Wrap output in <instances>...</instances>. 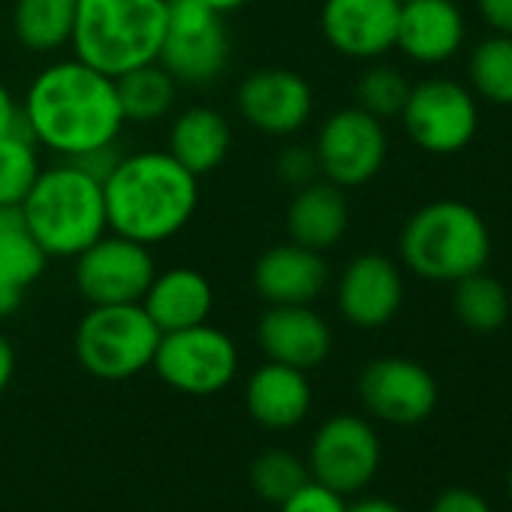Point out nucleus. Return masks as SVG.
I'll return each mask as SVG.
<instances>
[{
	"instance_id": "nucleus-1",
	"label": "nucleus",
	"mask_w": 512,
	"mask_h": 512,
	"mask_svg": "<svg viewBox=\"0 0 512 512\" xmlns=\"http://www.w3.org/2000/svg\"><path fill=\"white\" fill-rule=\"evenodd\" d=\"M22 118L37 145L67 160L115 145L124 127L115 79L79 58L58 61L31 82Z\"/></svg>"
},
{
	"instance_id": "nucleus-2",
	"label": "nucleus",
	"mask_w": 512,
	"mask_h": 512,
	"mask_svg": "<svg viewBox=\"0 0 512 512\" xmlns=\"http://www.w3.org/2000/svg\"><path fill=\"white\" fill-rule=\"evenodd\" d=\"M106 220L115 235L157 244L187 226L199 202V178L169 151L121 157L103 181Z\"/></svg>"
},
{
	"instance_id": "nucleus-3",
	"label": "nucleus",
	"mask_w": 512,
	"mask_h": 512,
	"mask_svg": "<svg viewBox=\"0 0 512 512\" xmlns=\"http://www.w3.org/2000/svg\"><path fill=\"white\" fill-rule=\"evenodd\" d=\"M404 266L434 284H455L485 272L491 260V232L482 214L461 199L422 205L401 232Z\"/></svg>"
},
{
	"instance_id": "nucleus-4",
	"label": "nucleus",
	"mask_w": 512,
	"mask_h": 512,
	"mask_svg": "<svg viewBox=\"0 0 512 512\" xmlns=\"http://www.w3.org/2000/svg\"><path fill=\"white\" fill-rule=\"evenodd\" d=\"M166 31V0H76V58L109 79L154 64Z\"/></svg>"
},
{
	"instance_id": "nucleus-5",
	"label": "nucleus",
	"mask_w": 512,
	"mask_h": 512,
	"mask_svg": "<svg viewBox=\"0 0 512 512\" xmlns=\"http://www.w3.org/2000/svg\"><path fill=\"white\" fill-rule=\"evenodd\" d=\"M19 208L46 256H79L109 229L103 181L76 163L40 169Z\"/></svg>"
},
{
	"instance_id": "nucleus-6",
	"label": "nucleus",
	"mask_w": 512,
	"mask_h": 512,
	"mask_svg": "<svg viewBox=\"0 0 512 512\" xmlns=\"http://www.w3.org/2000/svg\"><path fill=\"white\" fill-rule=\"evenodd\" d=\"M160 335L142 302L94 305L76 329V356L100 380H127L154 362Z\"/></svg>"
},
{
	"instance_id": "nucleus-7",
	"label": "nucleus",
	"mask_w": 512,
	"mask_h": 512,
	"mask_svg": "<svg viewBox=\"0 0 512 512\" xmlns=\"http://www.w3.org/2000/svg\"><path fill=\"white\" fill-rule=\"evenodd\" d=\"M229 58L223 16L202 0H166V31L157 64L184 85L217 79Z\"/></svg>"
},
{
	"instance_id": "nucleus-8",
	"label": "nucleus",
	"mask_w": 512,
	"mask_h": 512,
	"mask_svg": "<svg viewBox=\"0 0 512 512\" xmlns=\"http://www.w3.org/2000/svg\"><path fill=\"white\" fill-rule=\"evenodd\" d=\"M151 365L166 386L184 395H214L232 383L238 371V350L226 332L199 323L163 332Z\"/></svg>"
},
{
	"instance_id": "nucleus-9",
	"label": "nucleus",
	"mask_w": 512,
	"mask_h": 512,
	"mask_svg": "<svg viewBox=\"0 0 512 512\" xmlns=\"http://www.w3.org/2000/svg\"><path fill=\"white\" fill-rule=\"evenodd\" d=\"M401 118L416 148L437 157L464 151L479 127V109L473 94L449 79H425L413 85Z\"/></svg>"
},
{
	"instance_id": "nucleus-10",
	"label": "nucleus",
	"mask_w": 512,
	"mask_h": 512,
	"mask_svg": "<svg viewBox=\"0 0 512 512\" xmlns=\"http://www.w3.org/2000/svg\"><path fill=\"white\" fill-rule=\"evenodd\" d=\"M380 437L362 416L341 413L326 419L311 443L308 473L338 494L362 491L380 470Z\"/></svg>"
},
{
	"instance_id": "nucleus-11",
	"label": "nucleus",
	"mask_w": 512,
	"mask_h": 512,
	"mask_svg": "<svg viewBox=\"0 0 512 512\" xmlns=\"http://www.w3.org/2000/svg\"><path fill=\"white\" fill-rule=\"evenodd\" d=\"M154 275V256L148 244L124 235L97 238L79 253L76 263V287L91 305L142 302Z\"/></svg>"
},
{
	"instance_id": "nucleus-12",
	"label": "nucleus",
	"mask_w": 512,
	"mask_h": 512,
	"mask_svg": "<svg viewBox=\"0 0 512 512\" xmlns=\"http://www.w3.org/2000/svg\"><path fill=\"white\" fill-rule=\"evenodd\" d=\"M317 163L326 181L344 187L368 184L386 163V130L362 106L335 112L317 136Z\"/></svg>"
},
{
	"instance_id": "nucleus-13",
	"label": "nucleus",
	"mask_w": 512,
	"mask_h": 512,
	"mask_svg": "<svg viewBox=\"0 0 512 512\" xmlns=\"http://www.w3.org/2000/svg\"><path fill=\"white\" fill-rule=\"evenodd\" d=\"M359 395L365 407L389 425H419L437 407V383L431 371L401 356L371 362L362 371Z\"/></svg>"
},
{
	"instance_id": "nucleus-14",
	"label": "nucleus",
	"mask_w": 512,
	"mask_h": 512,
	"mask_svg": "<svg viewBox=\"0 0 512 512\" xmlns=\"http://www.w3.org/2000/svg\"><path fill=\"white\" fill-rule=\"evenodd\" d=\"M238 109L260 133L290 136L308 124L314 112V91L293 70H256L238 88Z\"/></svg>"
},
{
	"instance_id": "nucleus-15",
	"label": "nucleus",
	"mask_w": 512,
	"mask_h": 512,
	"mask_svg": "<svg viewBox=\"0 0 512 512\" xmlns=\"http://www.w3.org/2000/svg\"><path fill=\"white\" fill-rule=\"evenodd\" d=\"M398 16V0H326L320 25L335 52L371 61L395 49Z\"/></svg>"
},
{
	"instance_id": "nucleus-16",
	"label": "nucleus",
	"mask_w": 512,
	"mask_h": 512,
	"mask_svg": "<svg viewBox=\"0 0 512 512\" xmlns=\"http://www.w3.org/2000/svg\"><path fill=\"white\" fill-rule=\"evenodd\" d=\"M404 302V281L389 256L362 253L338 281V311L359 329L386 326Z\"/></svg>"
},
{
	"instance_id": "nucleus-17",
	"label": "nucleus",
	"mask_w": 512,
	"mask_h": 512,
	"mask_svg": "<svg viewBox=\"0 0 512 512\" xmlns=\"http://www.w3.org/2000/svg\"><path fill=\"white\" fill-rule=\"evenodd\" d=\"M269 362H281L299 371L317 368L332 350V332L326 320L308 305H272L256 326Z\"/></svg>"
},
{
	"instance_id": "nucleus-18",
	"label": "nucleus",
	"mask_w": 512,
	"mask_h": 512,
	"mask_svg": "<svg viewBox=\"0 0 512 512\" xmlns=\"http://www.w3.org/2000/svg\"><path fill=\"white\" fill-rule=\"evenodd\" d=\"M323 253L296 241L269 247L253 269V287L269 305H311L326 287Z\"/></svg>"
},
{
	"instance_id": "nucleus-19",
	"label": "nucleus",
	"mask_w": 512,
	"mask_h": 512,
	"mask_svg": "<svg viewBox=\"0 0 512 512\" xmlns=\"http://www.w3.org/2000/svg\"><path fill=\"white\" fill-rule=\"evenodd\" d=\"M395 46L416 64H443L464 46V13L455 0L401 4Z\"/></svg>"
},
{
	"instance_id": "nucleus-20",
	"label": "nucleus",
	"mask_w": 512,
	"mask_h": 512,
	"mask_svg": "<svg viewBox=\"0 0 512 512\" xmlns=\"http://www.w3.org/2000/svg\"><path fill=\"white\" fill-rule=\"evenodd\" d=\"M247 413L269 431H287L299 425L311 410V383L305 371L269 362L247 380Z\"/></svg>"
},
{
	"instance_id": "nucleus-21",
	"label": "nucleus",
	"mask_w": 512,
	"mask_h": 512,
	"mask_svg": "<svg viewBox=\"0 0 512 512\" xmlns=\"http://www.w3.org/2000/svg\"><path fill=\"white\" fill-rule=\"evenodd\" d=\"M211 305H214L211 284L196 269H184V266L154 275L148 293L142 296V308L160 332H178L205 323Z\"/></svg>"
},
{
	"instance_id": "nucleus-22",
	"label": "nucleus",
	"mask_w": 512,
	"mask_h": 512,
	"mask_svg": "<svg viewBox=\"0 0 512 512\" xmlns=\"http://www.w3.org/2000/svg\"><path fill=\"white\" fill-rule=\"evenodd\" d=\"M347 223H350L347 199L341 187L332 181H311L299 187L287 211L290 238L317 253L332 250L344 238Z\"/></svg>"
},
{
	"instance_id": "nucleus-23",
	"label": "nucleus",
	"mask_w": 512,
	"mask_h": 512,
	"mask_svg": "<svg viewBox=\"0 0 512 512\" xmlns=\"http://www.w3.org/2000/svg\"><path fill=\"white\" fill-rule=\"evenodd\" d=\"M229 142L232 133L226 118L208 106H193L181 112L169 130V154L196 178L223 163Z\"/></svg>"
},
{
	"instance_id": "nucleus-24",
	"label": "nucleus",
	"mask_w": 512,
	"mask_h": 512,
	"mask_svg": "<svg viewBox=\"0 0 512 512\" xmlns=\"http://www.w3.org/2000/svg\"><path fill=\"white\" fill-rule=\"evenodd\" d=\"M46 250L28 232L19 205H0V293L22 299L25 290L43 275Z\"/></svg>"
},
{
	"instance_id": "nucleus-25",
	"label": "nucleus",
	"mask_w": 512,
	"mask_h": 512,
	"mask_svg": "<svg viewBox=\"0 0 512 512\" xmlns=\"http://www.w3.org/2000/svg\"><path fill=\"white\" fill-rule=\"evenodd\" d=\"M76 25V0H16L13 28L25 49L55 52L70 43Z\"/></svg>"
},
{
	"instance_id": "nucleus-26",
	"label": "nucleus",
	"mask_w": 512,
	"mask_h": 512,
	"mask_svg": "<svg viewBox=\"0 0 512 512\" xmlns=\"http://www.w3.org/2000/svg\"><path fill=\"white\" fill-rule=\"evenodd\" d=\"M452 308L464 329L476 335H491L503 329L509 320V293L497 278L476 272V275L455 281Z\"/></svg>"
},
{
	"instance_id": "nucleus-27",
	"label": "nucleus",
	"mask_w": 512,
	"mask_h": 512,
	"mask_svg": "<svg viewBox=\"0 0 512 512\" xmlns=\"http://www.w3.org/2000/svg\"><path fill=\"white\" fill-rule=\"evenodd\" d=\"M175 79L154 61L145 67H136L115 79L118 103L124 112V121H157L163 118L175 103Z\"/></svg>"
},
{
	"instance_id": "nucleus-28",
	"label": "nucleus",
	"mask_w": 512,
	"mask_h": 512,
	"mask_svg": "<svg viewBox=\"0 0 512 512\" xmlns=\"http://www.w3.org/2000/svg\"><path fill=\"white\" fill-rule=\"evenodd\" d=\"M37 175V142L22 118L16 130L0 136V205H22Z\"/></svg>"
},
{
	"instance_id": "nucleus-29",
	"label": "nucleus",
	"mask_w": 512,
	"mask_h": 512,
	"mask_svg": "<svg viewBox=\"0 0 512 512\" xmlns=\"http://www.w3.org/2000/svg\"><path fill=\"white\" fill-rule=\"evenodd\" d=\"M473 91L494 103V106H512V37L494 34L482 40L467 64Z\"/></svg>"
},
{
	"instance_id": "nucleus-30",
	"label": "nucleus",
	"mask_w": 512,
	"mask_h": 512,
	"mask_svg": "<svg viewBox=\"0 0 512 512\" xmlns=\"http://www.w3.org/2000/svg\"><path fill=\"white\" fill-rule=\"evenodd\" d=\"M250 482L263 500L284 503L299 485L308 482V467L284 449H269L250 467Z\"/></svg>"
},
{
	"instance_id": "nucleus-31",
	"label": "nucleus",
	"mask_w": 512,
	"mask_h": 512,
	"mask_svg": "<svg viewBox=\"0 0 512 512\" xmlns=\"http://www.w3.org/2000/svg\"><path fill=\"white\" fill-rule=\"evenodd\" d=\"M407 94H410V85L404 82V76L392 67H374L362 76L359 88H356V97H359V106L365 112H371L374 118H392V115H401L404 103H407Z\"/></svg>"
},
{
	"instance_id": "nucleus-32",
	"label": "nucleus",
	"mask_w": 512,
	"mask_h": 512,
	"mask_svg": "<svg viewBox=\"0 0 512 512\" xmlns=\"http://www.w3.org/2000/svg\"><path fill=\"white\" fill-rule=\"evenodd\" d=\"M281 512H347L344 494H338L335 488L308 479L305 485H299L284 503H278Z\"/></svg>"
},
{
	"instance_id": "nucleus-33",
	"label": "nucleus",
	"mask_w": 512,
	"mask_h": 512,
	"mask_svg": "<svg viewBox=\"0 0 512 512\" xmlns=\"http://www.w3.org/2000/svg\"><path fill=\"white\" fill-rule=\"evenodd\" d=\"M278 175H281L287 184H296V187H305V184L317 181V175H320L317 151L308 148V145L287 148V151L278 157Z\"/></svg>"
},
{
	"instance_id": "nucleus-34",
	"label": "nucleus",
	"mask_w": 512,
	"mask_h": 512,
	"mask_svg": "<svg viewBox=\"0 0 512 512\" xmlns=\"http://www.w3.org/2000/svg\"><path fill=\"white\" fill-rule=\"evenodd\" d=\"M431 512H491V506H488V500H485L479 491H473V488H446V491L434 500Z\"/></svg>"
},
{
	"instance_id": "nucleus-35",
	"label": "nucleus",
	"mask_w": 512,
	"mask_h": 512,
	"mask_svg": "<svg viewBox=\"0 0 512 512\" xmlns=\"http://www.w3.org/2000/svg\"><path fill=\"white\" fill-rule=\"evenodd\" d=\"M118 160H121L118 148H115V145H103V148H94V151H88V154L73 157L70 163H76L79 169H85V172L94 175L97 181H106L109 172L118 166Z\"/></svg>"
},
{
	"instance_id": "nucleus-36",
	"label": "nucleus",
	"mask_w": 512,
	"mask_h": 512,
	"mask_svg": "<svg viewBox=\"0 0 512 512\" xmlns=\"http://www.w3.org/2000/svg\"><path fill=\"white\" fill-rule=\"evenodd\" d=\"M476 10L494 34L512 37V0H476Z\"/></svg>"
},
{
	"instance_id": "nucleus-37",
	"label": "nucleus",
	"mask_w": 512,
	"mask_h": 512,
	"mask_svg": "<svg viewBox=\"0 0 512 512\" xmlns=\"http://www.w3.org/2000/svg\"><path fill=\"white\" fill-rule=\"evenodd\" d=\"M19 121H22V109L16 106L13 94H10L4 85H0V136L10 133V130H16Z\"/></svg>"
},
{
	"instance_id": "nucleus-38",
	"label": "nucleus",
	"mask_w": 512,
	"mask_h": 512,
	"mask_svg": "<svg viewBox=\"0 0 512 512\" xmlns=\"http://www.w3.org/2000/svg\"><path fill=\"white\" fill-rule=\"evenodd\" d=\"M13 371H16V353H13V344L0 335V392H4L13 380Z\"/></svg>"
},
{
	"instance_id": "nucleus-39",
	"label": "nucleus",
	"mask_w": 512,
	"mask_h": 512,
	"mask_svg": "<svg viewBox=\"0 0 512 512\" xmlns=\"http://www.w3.org/2000/svg\"><path fill=\"white\" fill-rule=\"evenodd\" d=\"M347 512H404V509L386 497H362L353 506H347Z\"/></svg>"
},
{
	"instance_id": "nucleus-40",
	"label": "nucleus",
	"mask_w": 512,
	"mask_h": 512,
	"mask_svg": "<svg viewBox=\"0 0 512 512\" xmlns=\"http://www.w3.org/2000/svg\"><path fill=\"white\" fill-rule=\"evenodd\" d=\"M205 7H211L214 13H220V16H226V13H232V10H238V7H244L247 0H202Z\"/></svg>"
},
{
	"instance_id": "nucleus-41",
	"label": "nucleus",
	"mask_w": 512,
	"mask_h": 512,
	"mask_svg": "<svg viewBox=\"0 0 512 512\" xmlns=\"http://www.w3.org/2000/svg\"><path fill=\"white\" fill-rule=\"evenodd\" d=\"M506 494H509V500H512V467H509V476H506Z\"/></svg>"
},
{
	"instance_id": "nucleus-42",
	"label": "nucleus",
	"mask_w": 512,
	"mask_h": 512,
	"mask_svg": "<svg viewBox=\"0 0 512 512\" xmlns=\"http://www.w3.org/2000/svg\"><path fill=\"white\" fill-rule=\"evenodd\" d=\"M398 4H410V0H398Z\"/></svg>"
}]
</instances>
